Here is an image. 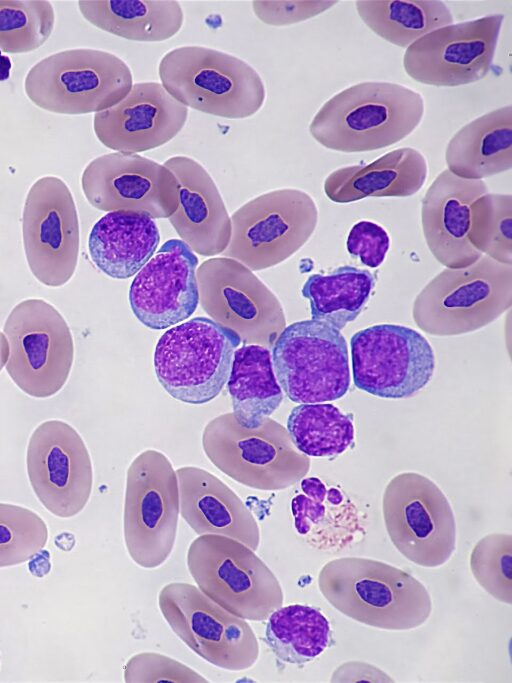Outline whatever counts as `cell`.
<instances>
[{
  "label": "cell",
  "instance_id": "obj_42",
  "mask_svg": "<svg viewBox=\"0 0 512 683\" xmlns=\"http://www.w3.org/2000/svg\"><path fill=\"white\" fill-rule=\"evenodd\" d=\"M389 246L387 231L381 225L367 220L352 226L346 242L348 253L370 268H377L383 263Z\"/></svg>",
  "mask_w": 512,
  "mask_h": 683
},
{
  "label": "cell",
  "instance_id": "obj_9",
  "mask_svg": "<svg viewBox=\"0 0 512 683\" xmlns=\"http://www.w3.org/2000/svg\"><path fill=\"white\" fill-rule=\"evenodd\" d=\"M230 219L231 238L222 254L260 271L282 263L305 245L316 229L318 208L307 192L282 188L249 200Z\"/></svg>",
  "mask_w": 512,
  "mask_h": 683
},
{
  "label": "cell",
  "instance_id": "obj_16",
  "mask_svg": "<svg viewBox=\"0 0 512 683\" xmlns=\"http://www.w3.org/2000/svg\"><path fill=\"white\" fill-rule=\"evenodd\" d=\"M199 302L217 323L248 344L273 345L285 328L276 295L244 264L228 257L204 261L196 271Z\"/></svg>",
  "mask_w": 512,
  "mask_h": 683
},
{
  "label": "cell",
  "instance_id": "obj_2",
  "mask_svg": "<svg viewBox=\"0 0 512 683\" xmlns=\"http://www.w3.org/2000/svg\"><path fill=\"white\" fill-rule=\"evenodd\" d=\"M325 600L344 616L374 628L405 631L422 626L432 613L424 584L388 563L340 557L318 573Z\"/></svg>",
  "mask_w": 512,
  "mask_h": 683
},
{
  "label": "cell",
  "instance_id": "obj_31",
  "mask_svg": "<svg viewBox=\"0 0 512 683\" xmlns=\"http://www.w3.org/2000/svg\"><path fill=\"white\" fill-rule=\"evenodd\" d=\"M355 8L373 33L401 48L454 21L449 7L439 0H358Z\"/></svg>",
  "mask_w": 512,
  "mask_h": 683
},
{
  "label": "cell",
  "instance_id": "obj_41",
  "mask_svg": "<svg viewBox=\"0 0 512 683\" xmlns=\"http://www.w3.org/2000/svg\"><path fill=\"white\" fill-rule=\"evenodd\" d=\"M339 1H253L252 10L264 24L287 26L316 17Z\"/></svg>",
  "mask_w": 512,
  "mask_h": 683
},
{
  "label": "cell",
  "instance_id": "obj_40",
  "mask_svg": "<svg viewBox=\"0 0 512 683\" xmlns=\"http://www.w3.org/2000/svg\"><path fill=\"white\" fill-rule=\"evenodd\" d=\"M123 679L126 683L209 682L188 665L157 652H140L131 656L123 667Z\"/></svg>",
  "mask_w": 512,
  "mask_h": 683
},
{
  "label": "cell",
  "instance_id": "obj_37",
  "mask_svg": "<svg viewBox=\"0 0 512 683\" xmlns=\"http://www.w3.org/2000/svg\"><path fill=\"white\" fill-rule=\"evenodd\" d=\"M471 244L483 255L512 265V196L486 193L471 207Z\"/></svg>",
  "mask_w": 512,
  "mask_h": 683
},
{
  "label": "cell",
  "instance_id": "obj_28",
  "mask_svg": "<svg viewBox=\"0 0 512 683\" xmlns=\"http://www.w3.org/2000/svg\"><path fill=\"white\" fill-rule=\"evenodd\" d=\"M447 169L473 180L512 168V105L487 112L462 126L445 150Z\"/></svg>",
  "mask_w": 512,
  "mask_h": 683
},
{
  "label": "cell",
  "instance_id": "obj_1",
  "mask_svg": "<svg viewBox=\"0 0 512 683\" xmlns=\"http://www.w3.org/2000/svg\"><path fill=\"white\" fill-rule=\"evenodd\" d=\"M424 113L418 91L394 82L365 81L328 99L313 116L309 133L329 150L369 152L408 137Z\"/></svg>",
  "mask_w": 512,
  "mask_h": 683
},
{
  "label": "cell",
  "instance_id": "obj_3",
  "mask_svg": "<svg viewBox=\"0 0 512 683\" xmlns=\"http://www.w3.org/2000/svg\"><path fill=\"white\" fill-rule=\"evenodd\" d=\"M165 90L187 108L226 119L256 114L266 99L262 77L232 54L199 45L174 48L161 58Z\"/></svg>",
  "mask_w": 512,
  "mask_h": 683
},
{
  "label": "cell",
  "instance_id": "obj_17",
  "mask_svg": "<svg viewBox=\"0 0 512 683\" xmlns=\"http://www.w3.org/2000/svg\"><path fill=\"white\" fill-rule=\"evenodd\" d=\"M504 15L500 13L440 27L406 48L405 73L435 87H457L484 79L493 64Z\"/></svg>",
  "mask_w": 512,
  "mask_h": 683
},
{
  "label": "cell",
  "instance_id": "obj_35",
  "mask_svg": "<svg viewBox=\"0 0 512 683\" xmlns=\"http://www.w3.org/2000/svg\"><path fill=\"white\" fill-rule=\"evenodd\" d=\"M301 492L291 501L295 529L319 548L330 549L339 543L345 545L353 539V534L340 526L337 509L345 504L343 493L327 485L317 477L301 480Z\"/></svg>",
  "mask_w": 512,
  "mask_h": 683
},
{
  "label": "cell",
  "instance_id": "obj_25",
  "mask_svg": "<svg viewBox=\"0 0 512 683\" xmlns=\"http://www.w3.org/2000/svg\"><path fill=\"white\" fill-rule=\"evenodd\" d=\"M428 165L415 148L394 149L366 165L332 171L324 181L325 195L335 203H351L369 197H408L425 184Z\"/></svg>",
  "mask_w": 512,
  "mask_h": 683
},
{
  "label": "cell",
  "instance_id": "obj_33",
  "mask_svg": "<svg viewBox=\"0 0 512 683\" xmlns=\"http://www.w3.org/2000/svg\"><path fill=\"white\" fill-rule=\"evenodd\" d=\"M266 620L265 641L275 657L284 663L306 664L331 644L330 622L313 606L282 605Z\"/></svg>",
  "mask_w": 512,
  "mask_h": 683
},
{
  "label": "cell",
  "instance_id": "obj_36",
  "mask_svg": "<svg viewBox=\"0 0 512 683\" xmlns=\"http://www.w3.org/2000/svg\"><path fill=\"white\" fill-rule=\"evenodd\" d=\"M56 15L47 0H0V50L26 54L42 47L55 27Z\"/></svg>",
  "mask_w": 512,
  "mask_h": 683
},
{
  "label": "cell",
  "instance_id": "obj_7",
  "mask_svg": "<svg viewBox=\"0 0 512 683\" xmlns=\"http://www.w3.org/2000/svg\"><path fill=\"white\" fill-rule=\"evenodd\" d=\"M240 336L211 318L195 317L165 331L154 350L163 389L187 404H204L227 383Z\"/></svg>",
  "mask_w": 512,
  "mask_h": 683
},
{
  "label": "cell",
  "instance_id": "obj_45",
  "mask_svg": "<svg viewBox=\"0 0 512 683\" xmlns=\"http://www.w3.org/2000/svg\"><path fill=\"white\" fill-rule=\"evenodd\" d=\"M9 356V345L3 332L0 331V372L6 365Z\"/></svg>",
  "mask_w": 512,
  "mask_h": 683
},
{
  "label": "cell",
  "instance_id": "obj_26",
  "mask_svg": "<svg viewBox=\"0 0 512 683\" xmlns=\"http://www.w3.org/2000/svg\"><path fill=\"white\" fill-rule=\"evenodd\" d=\"M160 232L154 219L132 211H112L102 216L88 236V253L102 273L128 279L155 254Z\"/></svg>",
  "mask_w": 512,
  "mask_h": 683
},
{
  "label": "cell",
  "instance_id": "obj_6",
  "mask_svg": "<svg viewBox=\"0 0 512 683\" xmlns=\"http://www.w3.org/2000/svg\"><path fill=\"white\" fill-rule=\"evenodd\" d=\"M512 267L488 256L462 268H445L414 301L413 314L425 331L437 335L475 330L511 305Z\"/></svg>",
  "mask_w": 512,
  "mask_h": 683
},
{
  "label": "cell",
  "instance_id": "obj_44",
  "mask_svg": "<svg viewBox=\"0 0 512 683\" xmlns=\"http://www.w3.org/2000/svg\"><path fill=\"white\" fill-rule=\"evenodd\" d=\"M12 62L9 56L2 54L0 50V82L10 78Z\"/></svg>",
  "mask_w": 512,
  "mask_h": 683
},
{
  "label": "cell",
  "instance_id": "obj_10",
  "mask_svg": "<svg viewBox=\"0 0 512 683\" xmlns=\"http://www.w3.org/2000/svg\"><path fill=\"white\" fill-rule=\"evenodd\" d=\"M180 513L176 471L162 453L138 455L127 471L123 537L131 560L155 569L170 557Z\"/></svg>",
  "mask_w": 512,
  "mask_h": 683
},
{
  "label": "cell",
  "instance_id": "obj_14",
  "mask_svg": "<svg viewBox=\"0 0 512 683\" xmlns=\"http://www.w3.org/2000/svg\"><path fill=\"white\" fill-rule=\"evenodd\" d=\"M22 239L29 270L37 281L61 287L74 276L80 225L74 196L64 180L46 175L30 186L22 211Z\"/></svg>",
  "mask_w": 512,
  "mask_h": 683
},
{
  "label": "cell",
  "instance_id": "obj_21",
  "mask_svg": "<svg viewBox=\"0 0 512 683\" xmlns=\"http://www.w3.org/2000/svg\"><path fill=\"white\" fill-rule=\"evenodd\" d=\"M188 108L159 82H138L114 106L94 114L98 141L115 152H144L163 146L183 129Z\"/></svg>",
  "mask_w": 512,
  "mask_h": 683
},
{
  "label": "cell",
  "instance_id": "obj_38",
  "mask_svg": "<svg viewBox=\"0 0 512 683\" xmlns=\"http://www.w3.org/2000/svg\"><path fill=\"white\" fill-rule=\"evenodd\" d=\"M49 538L48 526L33 510L0 502V568L29 561Z\"/></svg>",
  "mask_w": 512,
  "mask_h": 683
},
{
  "label": "cell",
  "instance_id": "obj_18",
  "mask_svg": "<svg viewBox=\"0 0 512 683\" xmlns=\"http://www.w3.org/2000/svg\"><path fill=\"white\" fill-rule=\"evenodd\" d=\"M26 467L32 490L51 514L67 519L85 508L93 486L92 461L70 424L58 419L40 423L28 440Z\"/></svg>",
  "mask_w": 512,
  "mask_h": 683
},
{
  "label": "cell",
  "instance_id": "obj_34",
  "mask_svg": "<svg viewBox=\"0 0 512 683\" xmlns=\"http://www.w3.org/2000/svg\"><path fill=\"white\" fill-rule=\"evenodd\" d=\"M287 430L295 447L311 457L340 455L350 447L355 435L351 416L330 403L294 407L287 419Z\"/></svg>",
  "mask_w": 512,
  "mask_h": 683
},
{
  "label": "cell",
  "instance_id": "obj_13",
  "mask_svg": "<svg viewBox=\"0 0 512 683\" xmlns=\"http://www.w3.org/2000/svg\"><path fill=\"white\" fill-rule=\"evenodd\" d=\"M383 516L392 544L409 561L436 568L455 552L453 511L430 479L416 473L394 477L384 492Z\"/></svg>",
  "mask_w": 512,
  "mask_h": 683
},
{
  "label": "cell",
  "instance_id": "obj_24",
  "mask_svg": "<svg viewBox=\"0 0 512 683\" xmlns=\"http://www.w3.org/2000/svg\"><path fill=\"white\" fill-rule=\"evenodd\" d=\"M176 474L181 516L196 534L227 536L258 550L259 526L226 484L197 467H183Z\"/></svg>",
  "mask_w": 512,
  "mask_h": 683
},
{
  "label": "cell",
  "instance_id": "obj_5",
  "mask_svg": "<svg viewBox=\"0 0 512 683\" xmlns=\"http://www.w3.org/2000/svg\"><path fill=\"white\" fill-rule=\"evenodd\" d=\"M196 586L215 603L249 621H265L284 602L282 586L254 550L222 535H199L186 554Z\"/></svg>",
  "mask_w": 512,
  "mask_h": 683
},
{
  "label": "cell",
  "instance_id": "obj_39",
  "mask_svg": "<svg viewBox=\"0 0 512 683\" xmlns=\"http://www.w3.org/2000/svg\"><path fill=\"white\" fill-rule=\"evenodd\" d=\"M470 570L477 583L496 600L512 604V537L490 534L473 547Z\"/></svg>",
  "mask_w": 512,
  "mask_h": 683
},
{
  "label": "cell",
  "instance_id": "obj_23",
  "mask_svg": "<svg viewBox=\"0 0 512 683\" xmlns=\"http://www.w3.org/2000/svg\"><path fill=\"white\" fill-rule=\"evenodd\" d=\"M164 165L178 182V206L168 218L193 252L212 257L223 253L231 238V219L208 171L195 159L177 155Z\"/></svg>",
  "mask_w": 512,
  "mask_h": 683
},
{
  "label": "cell",
  "instance_id": "obj_27",
  "mask_svg": "<svg viewBox=\"0 0 512 683\" xmlns=\"http://www.w3.org/2000/svg\"><path fill=\"white\" fill-rule=\"evenodd\" d=\"M211 462L235 481L258 490H279L307 473L309 460L292 449L262 438L206 444Z\"/></svg>",
  "mask_w": 512,
  "mask_h": 683
},
{
  "label": "cell",
  "instance_id": "obj_22",
  "mask_svg": "<svg viewBox=\"0 0 512 683\" xmlns=\"http://www.w3.org/2000/svg\"><path fill=\"white\" fill-rule=\"evenodd\" d=\"M488 193L483 180L464 179L448 169L428 187L421 206L425 241L435 259L447 268H462L483 256L470 242L471 207Z\"/></svg>",
  "mask_w": 512,
  "mask_h": 683
},
{
  "label": "cell",
  "instance_id": "obj_43",
  "mask_svg": "<svg viewBox=\"0 0 512 683\" xmlns=\"http://www.w3.org/2000/svg\"><path fill=\"white\" fill-rule=\"evenodd\" d=\"M29 570L36 577H43L50 572V554L45 550H40L30 560Z\"/></svg>",
  "mask_w": 512,
  "mask_h": 683
},
{
  "label": "cell",
  "instance_id": "obj_12",
  "mask_svg": "<svg viewBox=\"0 0 512 683\" xmlns=\"http://www.w3.org/2000/svg\"><path fill=\"white\" fill-rule=\"evenodd\" d=\"M276 379L295 403H324L343 397L350 387L349 355L340 330L318 320L285 327L273 343Z\"/></svg>",
  "mask_w": 512,
  "mask_h": 683
},
{
  "label": "cell",
  "instance_id": "obj_4",
  "mask_svg": "<svg viewBox=\"0 0 512 683\" xmlns=\"http://www.w3.org/2000/svg\"><path fill=\"white\" fill-rule=\"evenodd\" d=\"M132 86V72L123 59L93 48L52 53L36 62L24 78V92L32 104L63 115L106 110Z\"/></svg>",
  "mask_w": 512,
  "mask_h": 683
},
{
  "label": "cell",
  "instance_id": "obj_20",
  "mask_svg": "<svg viewBox=\"0 0 512 683\" xmlns=\"http://www.w3.org/2000/svg\"><path fill=\"white\" fill-rule=\"evenodd\" d=\"M198 258L181 239L167 240L135 275L129 304L140 323L164 330L188 319L199 303Z\"/></svg>",
  "mask_w": 512,
  "mask_h": 683
},
{
  "label": "cell",
  "instance_id": "obj_32",
  "mask_svg": "<svg viewBox=\"0 0 512 683\" xmlns=\"http://www.w3.org/2000/svg\"><path fill=\"white\" fill-rule=\"evenodd\" d=\"M374 286L370 271L345 265L329 274L310 275L301 293L309 301L313 320L341 330L358 317Z\"/></svg>",
  "mask_w": 512,
  "mask_h": 683
},
{
  "label": "cell",
  "instance_id": "obj_30",
  "mask_svg": "<svg viewBox=\"0 0 512 683\" xmlns=\"http://www.w3.org/2000/svg\"><path fill=\"white\" fill-rule=\"evenodd\" d=\"M227 390L239 426L249 430L260 428L283 400L270 350L258 344L236 349Z\"/></svg>",
  "mask_w": 512,
  "mask_h": 683
},
{
  "label": "cell",
  "instance_id": "obj_11",
  "mask_svg": "<svg viewBox=\"0 0 512 683\" xmlns=\"http://www.w3.org/2000/svg\"><path fill=\"white\" fill-rule=\"evenodd\" d=\"M159 610L178 638L209 664L232 672L253 667L260 646L250 624L196 585L171 582L158 593Z\"/></svg>",
  "mask_w": 512,
  "mask_h": 683
},
{
  "label": "cell",
  "instance_id": "obj_19",
  "mask_svg": "<svg viewBox=\"0 0 512 683\" xmlns=\"http://www.w3.org/2000/svg\"><path fill=\"white\" fill-rule=\"evenodd\" d=\"M88 203L105 212L132 211L169 218L178 206V182L164 165L139 154L112 152L91 160L81 175Z\"/></svg>",
  "mask_w": 512,
  "mask_h": 683
},
{
  "label": "cell",
  "instance_id": "obj_29",
  "mask_svg": "<svg viewBox=\"0 0 512 683\" xmlns=\"http://www.w3.org/2000/svg\"><path fill=\"white\" fill-rule=\"evenodd\" d=\"M77 7L96 28L138 42L168 40L184 22L181 4L174 0H80Z\"/></svg>",
  "mask_w": 512,
  "mask_h": 683
},
{
  "label": "cell",
  "instance_id": "obj_15",
  "mask_svg": "<svg viewBox=\"0 0 512 683\" xmlns=\"http://www.w3.org/2000/svg\"><path fill=\"white\" fill-rule=\"evenodd\" d=\"M355 386L374 396H413L431 380L435 355L428 340L413 328L377 324L357 331L350 340Z\"/></svg>",
  "mask_w": 512,
  "mask_h": 683
},
{
  "label": "cell",
  "instance_id": "obj_8",
  "mask_svg": "<svg viewBox=\"0 0 512 683\" xmlns=\"http://www.w3.org/2000/svg\"><path fill=\"white\" fill-rule=\"evenodd\" d=\"M3 333L9 345L6 371L16 386L34 398H49L66 384L74 342L63 315L51 303L28 298L7 316Z\"/></svg>",
  "mask_w": 512,
  "mask_h": 683
}]
</instances>
